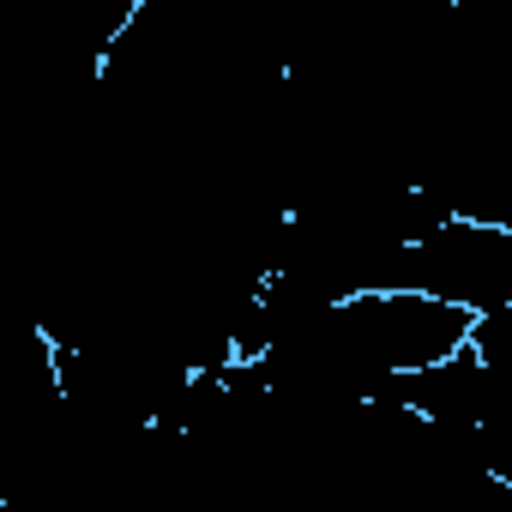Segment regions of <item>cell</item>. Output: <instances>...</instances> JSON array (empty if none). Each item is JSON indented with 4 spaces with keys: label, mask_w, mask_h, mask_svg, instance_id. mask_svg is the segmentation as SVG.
Masks as SVG:
<instances>
[{
    "label": "cell",
    "mask_w": 512,
    "mask_h": 512,
    "mask_svg": "<svg viewBox=\"0 0 512 512\" xmlns=\"http://www.w3.org/2000/svg\"><path fill=\"white\" fill-rule=\"evenodd\" d=\"M368 284H404V290H428L440 302H458L470 314H488V308L512 302V223L452 211L428 235L398 241L368 272Z\"/></svg>",
    "instance_id": "6da1fadb"
},
{
    "label": "cell",
    "mask_w": 512,
    "mask_h": 512,
    "mask_svg": "<svg viewBox=\"0 0 512 512\" xmlns=\"http://www.w3.org/2000/svg\"><path fill=\"white\" fill-rule=\"evenodd\" d=\"M440 7H446V0H440Z\"/></svg>",
    "instance_id": "7a4b0ae2"
}]
</instances>
